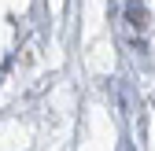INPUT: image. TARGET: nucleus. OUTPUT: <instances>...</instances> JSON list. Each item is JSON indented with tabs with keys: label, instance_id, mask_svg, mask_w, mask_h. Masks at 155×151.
Masks as SVG:
<instances>
[{
	"label": "nucleus",
	"instance_id": "f257e3e1",
	"mask_svg": "<svg viewBox=\"0 0 155 151\" xmlns=\"http://www.w3.org/2000/svg\"><path fill=\"white\" fill-rule=\"evenodd\" d=\"M126 22L137 30V33L148 30V8L140 4V0H126Z\"/></svg>",
	"mask_w": 155,
	"mask_h": 151
}]
</instances>
